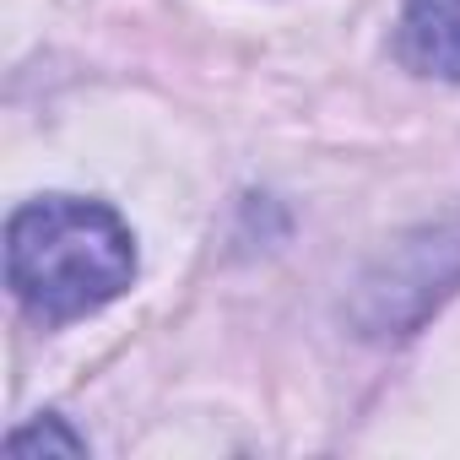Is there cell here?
I'll return each mask as SVG.
<instances>
[{
  "instance_id": "obj_4",
  "label": "cell",
  "mask_w": 460,
  "mask_h": 460,
  "mask_svg": "<svg viewBox=\"0 0 460 460\" xmlns=\"http://www.w3.org/2000/svg\"><path fill=\"white\" fill-rule=\"evenodd\" d=\"M6 455L12 460H33V455H87V438L66 417L44 411V417H33V422H22V428L6 433Z\"/></svg>"
},
{
  "instance_id": "obj_2",
  "label": "cell",
  "mask_w": 460,
  "mask_h": 460,
  "mask_svg": "<svg viewBox=\"0 0 460 460\" xmlns=\"http://www.w3.org/2000/svg\"><path fill=\"white\" fill-rule=\"evenodd\" d=\"M455 282H460V217L401 239L379 261V271L363 277L352 314L363 336H406L411 325H422L438 309L444 293H455Z\"/></svg>"
},
{
  "instance_id": "obj_3",
  "label": "cell",
  "mask_w": 460,
  "mask_h": 460,
  "mask_svg": "<svg viewBox=\"0 0 460 460\" xmlns=\"http://www.w3.org/2000/svg\"><path fill=\"white\" fill-rule=\"evenodd\" d=\"M401 60L422 76L460 82V0H406Z\"/></svg>"
},
{
  "instance_id": "obj_1",
  "label": "cell",
  "mask_w": 460,
  "mask_h": 460,
  "mask_svg": "<svg viewBox=\"0 0 460 460\" xmlns=\"http://www.w3.org/2000/svg\"><path fill=\"white\" fill-rule=\"evenodd\" d=\"M136 282V234L87 195H39L6 217V288L39 325L109 309Z\"/></svg>"
}]
</instances>
